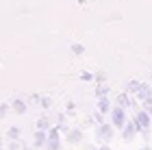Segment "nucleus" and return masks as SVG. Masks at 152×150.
Segmentation results:
<instances>
[{"mask_svg":"<svg viewBox=\"0 0 152 150\" xmlns=\"http://www.w3.org/2000/svg\"><path fill=\"white\" fill-rule=\"evenodd\" d=\"M98 111H102V113H109V111H111V102H109L107 96L98 98Z\"/></svg>","mask_w":152,"mask_h":150,"instance_id":"9d476101","label":"nucleus"},{"mask_svg":"<svg viewBox=\"0 0 152 150\" xmlns=\"http://www.w3.org/2000/svg\"><path fill=\"white\" fill-rule=\"evenodd\" d=\"M39 105H41V109H50V107H52V100L48 98V96H41V100H39Z\"/></svg>","mask_w":152,"mask_h":150,"instance_id":"4468645a","label":"nucleus"},{"mask_svg":"<svg viewBox=\"0 0 152 150\" xmlns=\"http://www.w3.org/2000/svg\"><path fill=\"white\" fill-rule=\"evenodd\" d=\"M126 122H128V120H126V113H124V107H120V105L113 107V109H111V124L122 131V126L126 124Z\"/></svg>","mask_w":152,"mask_h":150,"instance_id":"f03ea898","label":"nucleus"},{"mask_svg":"<svg viewBox=\"0 0 152 150\" xmlns=\"http://www.w3.org/2000/svg\"><path fill=\"white\" fill-rule=\"evenodd\" d=\"M72 52H74V54H83V52H85V48H83L80 44H74V46H72Z\"/></svg>","mask_w":152,"mask_h":150,"instance_id":"dca6fc26","label":"nucleus"},{"mask_svg":"<svg viewBox=\"0 0 152 150\" xmlns=\"http://www.w3.org/2000/svg\"><path fill=\"white\" fill-rule=\"evenodd\" d=\"M24 150H31V148H24Z\"/></svg>","mask_w":152,"mask_h":150,"instance_id":"5701e85b","label":"nucleus"},{"mask_svg":"<svg viewBox=\"0 0 152 150\" xmlns=\"http://www.w3.org/2000/svg\"><path fill=\"white\" fill-rule=\"evenodd\" d=\"M46 141H48V131H39V128H37L33 146H35V148H44V146H46Z\"/></svg>","mask_w":152,"mask_h":150,"instance_id":"0eeeda50","label":"nucleus"},{"mask_svg":"<svg viewBox=\"0 0 152 150\" xmlns=\"http://www.w3.org/2000/svg\"><path fill=\"white\" fill-rule=\"evenodd\" d=\"M59 131H61V133H67L70 128H67V124H59Z\"/></svg>","mask_w":152,"mask_h":150,"instance_id":"6ab92c4d","label":"nucleus"},{"mask_svg":"<svg viewBox=\"0 0 152 150\" xmlns=\"http://www.w3.org/2000/svg\"><path fill=\"white\" fill-rule=\"evenodd\" d=\"M7 111H9V105H4V102H0V118H4Z\"/></svg>","mask_w":152,"mask_h":150,"instance_id":"a211bd4d","label":"nucleus"},{"mask_svg":"<svg viewBox=\"0 0 152 150\" xmlns=\"http://www.w3.org/2000/svg\"><path fill=\"white\" fill-rule=\"evenodd\" d=\"M117 105H120V107H124V109L133 105V100H130V96H128V91H122L120 96H117Z\"/></svg>","mask_w":152,"mask_h":150,"instance_id":"1a4fd4ad","label":"nucleus"},{"mask_svg":"<svg viewBox=\"0 0 152 150\" xmlns=\"http://www.w3.org/2000/svg\"><path fill=\"white\" fill-rule=\"evenodd\" d=\"M0 150H2V139H0Z\"/></svg>","mask_w":152,"mask_h":150,"instance_id":"4be33fe9","label":"nucleus"},{"mask_svg":"<svg viewBox=\"0 0 152 150\" xmlns=\"http://www.w3.org/2000/svg\"><path fill=\"white\" fill-rule=\"evenodd\" d=\"M143 111L152 115V98H148V100H143Z\"/></svg>","mask_w":152,"mask_h":150,"instance_id":"2eb2a0df","label":"nucleus"},{"mask_svg":"<svg viewBox=\"0 0 152 150\" xmlns=\"http://www.w3.org/2000/svg\"><path fill=\"white\" fill-rule=\"evenodd\" d=\"M135 124L139 126V131L146 133L148 128L152 126V115H150V113H146V111L141 109V111H137V115H135Z\"/></svg>","mask_w":152,"mask_h":150,"instance_id":"7ed1b4c3","label":"nucleus"},{"mask_svg":"<svg viewBox=\"0 0 152 150\" xmlns=\"http://www.w3.org/2000/svg\"><path fill=\"white\" fill-rule=\"evenodd\" d=\"M67 141H70V144H78V141H83V131H80V128H70V131H67Z\"/></svg>","mask_w":152,"mask_h":150,"instance_id":"6e6552de","label":"nucleus"},{"mask_svg":"<svg viewBox=\"0 0 152 150\" xmlns=\"http://www.w3.org/2000/svg\"><path fill=\"white\" fill-rule=\"evenodd\" d=\"M107 94H109V89H107V87H98V89H96V96H98V98L107 96Z\"/></svg>","mask_w":152,"mask_h":150,"instance_id":"f3484780","label":"nucleus"},{"mask_svg":"<svg viewBox=\"0 0 152 150\" xmlns=\"http://www.w3.org/2000/svg\"><path fill=\"white\" fill-rule=\"evenodd\" d=\"M7 137H9V139H20V128L18 126H11L9 131H7Z\"/></svg>","mask_w":152,"mask_h":150,"instance_id":"ddd939ff","label":"nucleus"},{"mask_svg":"<svg viewBox=\"0 0 152 150\" xmlns=\"http://www.w3.org/2000/svg\"><path fill=\"white\" fill-rule=\"evenodd\" d=\"M141 150H150V148H148V146H143V148H141Z\"/></svg>","mask_w":152,"mask_h":150,"instance_id":"412c9836","label":"nucleus"},{"mask_svg":"<svg viewBox=\"0 0 152 150\" xmlns=\"http://www.w3.org/2000/svg\"><path fill=\"white\" fill-rule=\"evenodd\" d=\"M11 109H13L15 113L22 115V113H26V102H22V100H13V102H11Z\"/></svg>","mask_w":152,"mask_h":150,"instance_id":"f8f14e48","label":"nucleus"},{"mask_svg":"<svg viewBox=\"0 0 152 150\" xmlns=\"http://www.w3.org/2000/svg\"><path fill=\"white\" fill-rule=\"evenodd\" d=\"M113 128H115L113 124H104V122H102V124L98 126V137H102V139L109 141V139L113 137Z\"/></svg>","mask_w":152,"mask_h":150,"instance_id":"423d86ee","label":"nucleus"},{"mask_svg":"<svg viewBox=\"0 0 152 150\" xmlns=\"http://www.w3.org/2000/svg\"><path fill=\"white\" fill-rule=\"evenodd\" d=\"M139 133V126L135 124V120L133 122H126V124L122 126V137L126 139V141H130V139H135V135Z\"/></svg>","mask_w":152,"mask_h":150,"instance_id":"20e7f679","label":"nucleus"},{"mask_svg":"<svg viewBox=\"0 0 152 150\" xmlns=\"http://www.w3.org/2000/svg\"><path fill=\"white\" fill-rule=\"evenodd\" d=\"M135 96H137V100H148V98H152V89H150V85H146V83H139V87H137V91H135Z\"/></svg>","mask_w":152,"mask_h":150,"instance_id":"39448f33","label":"nucleus"},{"mask_svg":"<svg viewBox=\"0 0 152 150\" xmlns=\"http://www.w3.org/2000/svg\"><path fill=\"white\" fill-rule=\"evenodd\" d=\"M46 148L48 150H61V131H59V126H52L50 131H48Z\"/></svg>","mask_w":152,"mask_h":150,"instance_id":"f257e3e1","label":"nucleus"},{"mask_svg":"<svg viewBox=\"0 0 152 150\" xmlns=\"http://www.w3.org/2000/svg\"><path fill=\"white\" fill-rule=\"evenodd\" d=\"M37 128H39V131H50V128H52L50 118H46V115H44V118H39L37 120Z\"/></svg>","mask_w":152,"mask_h":150,"instance_id":"9b49d317","label":"nucleus"},{"mask_svg":"<svg viewBox=\"0 0 152 150\" xmlns=\"http://www.w3.org/2000/svg\"><path fill=\"white\" fill-rule=\"evenodd\" d=\"M85 150H98V148H94V146H89V148H85Z\"/></svg>","mask_w":152,"mask_h":150,"instance_id":"aec40b11","label":"nucleus"}]
</instances>
